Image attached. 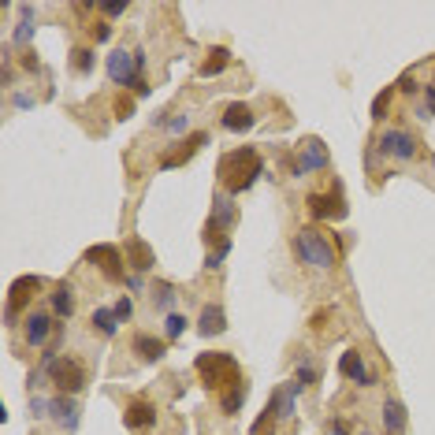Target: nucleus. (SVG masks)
I'll list each match as a JSON object with an SVG mask.
<instances>
[{
    "label": "nucleus",
    "instance_id": "obj_1",
    "mask_svg": "<svg viewBox=\"0 0 435 435\" xmlns=\"http://www.w3.org/2000/svg\"><path fill=\"white\" fill-rule=\"evenodd\" d=\"M198 372H201L205 387L220 391L223 413H238L242 398H246V380H242V368H238V361L231 358V353H201Z\"/></svg>",
    "mask_w": 435,
    "mask_h": 435
},
{
    "label": "nucleus",
    "instance_id": "obj_2",
    "mask_svg": "<svg viewBox=\"0 0 435 435\" xmlns=\"http://www.w3.org/2000/svg\"><path fill=\"white\" fill-rule=\"evenodd\" d=\"M261 171H264L261 153H257V149H246V145H242V149H235V153H227V156L220 160V168H216V175H220V183H223V190H227V193L249 190Z\"/></svg>",
    "mask_w": 435,
    "mask_h": 435
},
{
    "label": "nucleus",
    "instance_id": "obj_3",
    "mask_svg": "<svg viewBox=\"0 0 435 435\" xmlns=\"http://www.w3.org/2000/svg\"><path fill=\"white\" fill-rule=\"evenodd\" d=\"M294 249H298L301 261L313 264V268H331L335 264V246L316 227H301L298 238H294Z\"/></svg>",
    "mask_w": 435,
    "mask_h": 435
},
{
    "label": "nucleus",
    "instance_id": "obj_4",
    "mask_svg": "<svg viewBox=\"0 0 435 435\" xmlns=\"http://www.w3.org/2000/svg\"><path fill=\"white\" fill-rule=\"evenodd\" d=\"M45 368H48V380H53L63 394H78L86 387V368L75 358H68V353H63V358H53Z\"/></svg>",
    "mask_w": 435,
    "mask_h": 435
},
{
    "label": "nucleus",
    "instance_id": "obj_5",
    "mask_svg": "<svg viewBox=\"0 0 435 435\" xmlns=\"http://www.w3.org/2000/svg\"><path fill=\"white\" fill-rule=\"evenodd\" d=\"M45 283L38 279V276H19L11 283V290H8V309H4V324H15V320H19V313L26 309L30 305V298L38 294Z\"/></svg>",
    "mask_w": 435,
    "mask_h": 435
},
{
    "label": "nucleus",
    "instance_id": "obj_6",
    "mask_svg": "<svg viewBox=\"0 0 435 435\" xmlns=\"http://www.w3.org/2000/svg\"><path fill=\"white\" fill-rule=\"evenodd\" d=\"M138 68H141V56L127 53V48H116V53L108 56V75H112V82H119V86H141Z\"/></svg>",
    "mask_w": 435,
    "mask_h": 435
},
{
    "label": "nucleus",
    "instance_id": "obj_7",
    "mask_svg": "<svg viewBox=\"0 0 435 435\" xmlns=\"http://www.w3.org/2000/svg\"><path fill=\"white\" fill-rule=\"evenodd\" d=\"M86 261L101 268L108 283H123V276H127L123 272V253L116 246H93V249H86Z\"/></svg>",
    "mask_w": 435,
    "mask_h": 435
},
{
    "label": "nucleus",
    "instance_id": "obj_8",
    "mask_svg": "<svg viewBox=\"0 0 435 435\" xmlns=\"http://www.w3.org/2000/svg\"><path fill=\"white\" fill-rule=\"evenodd\" d=\"M328 164V149L320 145L316 138H305L298 145V164H294V175H309V171H320Z\"/></svg>",
    "mask_w": 435,
    "mask_h": 435
},
{
    "label": "nucleus",
    "instance_id": "obj_9",
    "mask_svg": "<svg viewBox=\"0 0 435 435\" xmlns=\"http://www.w3.org/2000/svg\"><path fill=\"white\" fill-rule=\"evenodd\" d=\"M309 213L316 220H343L346 216V205H343V193H309Z\"/></svg>",
    "mask_w": 435,
    "mask_h": 435
},
{
    "label": "nucleus",
    "instance_id": "obj_10",
    "mask_svg": "<svg viewBox=\"0 0 435 435\" xmlns=\"http://www.w3.org/2000/svg\"><path fill=\"white\" fill-rule=\"evenodd\" d=\"M380 153L383 156H394V160H409V156H417V141L406 131H387L380 138Z\"/></svg>",
    "mask_w": 435,
    "mask_h": 435
},
{
    "label": "nucleus",
    "instance_id": "obj_11",
    "mask_svg": "<svg viewBox=\"0 0 435 435\" xmlns=\"http://www.w3.org/2000/svg\"><path fill=\"white\" fill-rule=\"evenodd\" d=\"M123 424L131 431H149L156 424V409L149 406V402H131V406L123 409Z\"/></svg>",
    "mask_w": 435,
    "mask_h": 435
},
{
    "label": "nucleus",
    "instance_id": "obj_12",
    "mask_svg": "<svg viewBox=\"0 0 435 435\" xmlns=\"http://www.w3.org/2000/svg\"><path fill=\"white\" fill-rule=\"evenodd\" d=\"M338 372L350 376V380H358V383H365V387H372V380H376V376L365 368V361H361L358 350H346V353H343V361H338Z\"/></svg>",
    "mask_w": 435,
    "mask_h": 435
},
{
    "label": "nucleus",
    "instance_id": "obj_13",
    "mask_svg": "<svg viewBox=\"0 0 435 435\" xmlns=\"http://www.w3.org/2000/svg\"><path fill=\"white\" fill-rule=\"evenodd\" d=\"M48 335H53V316L48 313H30L26 316V343L30 346H45Z\"/></svg>",
    "mask_w": 435,
    "mask_h": 435
},
{
    "label": "nucleus",
    "instance_id": "obj_14",
    "mask_svg": "<svg viewBox=\"0 0 435 435\" xmlns=\"http://www.w3.org/2000/svg\"><path fill=\"white\" fill-rule=\"evenodd\" d=\"M127 264H131L134 272H149V268L156 264V257H153V249H149V242H141V238L127 242Z\"/></svg>",
    "mask_w": 435,
    "mask_h": 435
},
{
    "label": "nucleus",
    "instance_id": "obj_15",
    "mask_svg": "<svg viewBox=\"0 0 435 435\" xmlns=\"http://www.w3.org/2000/svg\"><path fill=\"white\" fill-rule=\"evenodd\" d=\"M231 220H235V205H231L227 198H216V208H213V220H208V227H205V238L213 242Z\"/></svg>",
    "mask_w": 435,
    "mask_h": 435
},
{
    "label": "nucleus",
    "instance_id": "obj_16",
    "mask_svg": "<svg viewBox=\"0 0 435 435\" xmlns=\"http://www.w3.org/2000/svg\"><path fill=\"white\" fill-rule=\"evenodd\" d=\"M223 127H227V131H235V134L249 131V127H253V108H249V104H231L227 112H223Z\"/></svg>",
    "mask_w": 435,
    "mask_h": 435
},
{
    "label": "nucleus",
    "instance_id": "obj_17",
    "mask_svg": "<svg viewBox=\"0 0 435 435\" xmlns=\"http://www.w3.org/2000/svg\"><path fill=\"white\" fill-rule=\"evenodd\" d=\"M134 353L141 361H160L168 353V343H164V338H153V335H138L134 338Z\"/></svg>",
    "mask_w": 435,
    "mask_h": 435
},
{
    "label": "nucleus",
    "instance_id": "obj_18",
    "mask_svg": "<svg viewBox=\"0 0 435 435\" xmlns=\"http://www.w3.org/2000/svg\"><path fill=\"white\" fill-rule=\"evenodd\" d=\"M383 428H387V435H406V406L402 402H387L383 406Z\"/></svg>",
    "mask_w": 435,
    "mask_h": 435
},
{
    "label": "nucleus",
    "instance_id": "obj_19",
    "mask_svg": "<svg viewBox=\"0 0 435 435\" xmlns=\"http://www.w3.org/2000/svg\"><path fill=\"white\" fill-rule=\"evenodd\" d=\"M53 313H56L60 320H68V316L75 313V290H71L68 283H60V286L53 290Z\"/></svg>",
    "mask_w": 435,
    "mask_h": 435
},
{
    "label": "nucleus",
    "instance_id": "obj_20",
    "mask_svg": "<svg viewBox=\"0 0 435 435\" xmlns=\"http://www.w3.org/2000/svg\"><path fill=\"white\" fill-rule=\"evenodd\" d=\"M205 141H208V134H190V141H183V149H179V153L164 156V168H175V164H183V160H190V156L198 153Z\"/></svg>",
    "mask_w": 435,
    "mask_h": 435
},
{
    "label": "nucleus",
    "instance_id": "obj_21",
    "mask_svg": "<svg viewBox=\"0 0 435 435\" xmlns=\"http://www.w3.org/2000/svg\"><path fill=\"white\" fill-rule=\"evenodd\" d=\"M223 328H227V324H223V309H216V305H205L198 331H201V335H216V331H223Z\"/></svg>",
    "mask_w": 435,
    "mask_h": 435
},
{
    "label": "nucleus",
    "instance_id": "obj_22",
    "mask_svg": "<svg viewBox=\"0 0 435 435\" xmlns=\"http://www.w3.org/2000/svg\"><path fill=\"white\" fill-rule=\"evenodd\" d=\"M90 324H93V331H101V335H116L119 316H116V313H108V309H93Z\"/></svg>",
    "mask_w": 435,
    "mask_h": 435
},
{
    "label": "nucleus",
    "instance_id": "obj_23",
    "mask_svg": "<svg viewBox=\"0 0 435 435\" xmlns=\"http://www.w3.org/2000/svg\"><path fill=\"white\" fill-rule=\"evenodd\" d=\"M227 60H231V53H227V48H213V53H208V60L201 63V75H205V78L220 75L223 68H227Z\"/></svg>",
    "mask_w": 435,
    "mask_h": 435
},
{
    "label": "nucleus",
    "instance_id": "obj_24",
    "mask_svg": "<svg viewBox=\"0 0 435 435\" xmlns=\"http://www.w3.org/2000/svg\"><path fill=\"white\" fill-rule=\"evenodd\" d=\"M53 413H56V421H60L63 428H75V402L56 398V402H53Z\"/></svg>",
    "mask_w": 435,
    "mask_h": 435
},
{
    "label": "nucleus",
    "instance_id": "obj_25",
    "mask_svg": "<svg viewBox=\"0 0 435 435\" xmlns=\"http://www.w3.org/2000/svg\"><path fill=\"white\" fill-rule=\"evenodd\" d=\"M391 101H394V86H387V90L376 97V101H372V119H376V123L387 119V108H391Z\"/></svg>",
    "mask_w": 435,
    "mask_h": 435
},
{
    "label": "nucleus",
    "instance_id": "obj_26",
    "mask_svg": "<svg viewBox=\"0 0 435 435\" xmlns=\"http://www.w3.org/2000/svg\"><path fill=\"white\" fill-rule=\"evenodd\" d=\"M171 298H175L171 283H156V286H153V305H156V309H168Z\"/></svg>",
    "mask_w": 435,
    "mask_h": 435
},
{
    "label": "nucleus",
    "instance_id": "obj_27",
    "mask_svg": "<svg viewBox=\"0 0 435 435\" xmlns=\"http://www.w3.org/2000/svg\"><path fill=\"white\" fill-rule=\"evenodd\" d=\"M75 71H82V75H90L93 71V53H90V48H75Z\"/></svg>",
    "mask_w": 435,
    "mask_h": 435
},
{
    "label": "nucleus",
    "instance_id": "obj_28",
    "mask_svg": "<svg viewBox=\"0 0 435 435\" xmlns=\"http://www.w3.org/2000/svg\"><path fill=\"white\" fill-rule=\"evenodd\" d=\"M90 38H93L97 45L108 41V38H112V26H108V23H90Z\"/></svg>",
    "mask_w": 435,
    "mask_h": 435
},
{
    "label": "nucleus",
    "instance_id": "obj_29",
    "mask_svg": "<svg viewBox=\"0 0 435 435\" xmlns=\"http://www.w3.org/2000/svg\"><path fill=\"white\" fill-rule=\"evenodd\" d=\"M168 338H179L183 331H186V316H168Z\"/></svg>",
    "mask_w": 435,
    "mask_h": 435
},
{
    "label": "nucleus",
    "instance_id": "obj_30",
    "mask_svg": "<svg viewBox=\"0 0 435 435\" xmlns=\"http://www.w3.org/2000/svg\"><path fill=\"white\" fill-rule=\"evenodd\" d=\"M97 8H101L104 15H123L127 11V0H101Z\"/></svg>",
    "mask_w": 435,
    "mask_h": 435
},
{
    "label": "nucleus",
    "instance_id": "obj_31",
    "mask_svg": "<svg viewBox=\"0 0 435 435\" xmlns=\"http://www.w3.org/2000/svg\"><path fill=\"white\" fill-rule=\"evenodd\" d=\"M127 116H134V101L131 97H119L116 101V119H127Z\"/></svg>",
    "mask_w": 435,
    "mask_h": 435
},
{
    "label": "nucleus",
    "instance_id": "obj_32",
    "mask_svg": "<svg viewBox=\"0 0 435 435\" xmlns=\"http://www.w3.org/2000/svg\"><path fill=\"white\" fill-rule=\"evenodd\" d=\"M112 313L119 316V324H123V320H131V313H134V305H131V298H119V301H116V309H112Z\"/></svg>",
    "mask_w": 435,
    "mask_h": 435
},
{
    "label": "nucleus",
    "instance_id": "obj_33",
    "mask_svg": "<svg viewBox=\"0 0 435 435\" xmlns=\"http://www.w3.org/2000/svg\"><path fill=\"white\" fill-rule=\"evenodd\" d=\"M328 431H331V435H346V424H331Z\"/></svg>",
    "mask_w": 435,
    "mask_h": 435
}]
</instances>
